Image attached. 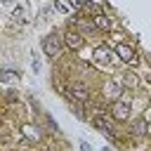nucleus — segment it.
I'll return each mask as SVG.
<instances>
[{
    "instance_id": "f257e3e1",
    "label": "nucleus",
    "mask_w": 151,
    "mask_h": 151,
    "mask_svg": "<svg viewBox=\"0 0 151 151\" xmlns=\"http://www.w3.org/2000/svg\"><path fill=\"white\" fill-rule=\"evenodd\" d=\"M42 50H45L50 57H59V52H61V40L52 33V35H47V38L42 40Z\"/></svg>"
},
{
    "instance_id": "f03ea898",
    "label": "nucleus",
    "mask_w": 151,
    "mask_h": 151,
    "mask_svg": "<svg viewBox=\"0 0 151 151\" xmlns=\"http://www.w3.org/2000/svg\"><path fill=\"white\" fill-rule=\"evenodd\" d=\"M92 125H94V127H99L104 134L113 137V123H111L106 116H94V118H92Z\"/></svg>"
},
{
    "instance_id": "7ed1b4c3",
    "label": "nucleus",
    "mask_w": 151,
    "mask_h": 151,
    "mask_svg": "<svg viewBox=\"0 0 151 151\" xmlns=\"http://www.w3.org/2000/svg\"><path fill=\"white\" fill-rule=\"evenodd\" d=\"M64 40H66V45H68L71 50H80V47H83V35H80L78 31H66Z\"/></svg>"
},
{
    "instance_id": "20e7f679",
    "label": "nucleus",
    "mask_w": 151,
    "mask_h": 151,
    "mask_svg": "<svg viewBox=\"0 0 151 151\" xmlns=\"http://www.w3.org/2000/svg\"><path fill=\"white\" fill-rule=\"evenodd\" d=\"M116 54H118L123 61H132V64L137 61V57H134V50H132L130 45H123V42H120V45H116Z\"/></svg>"
},
{
    "instance_id": "39448f33",
    "label": "nucleus",
    "mask_w": 151,
    "mask_h": 151,
    "mask_svg": "<svg viewBox=\"0 0 151 151\" xmlns=\"http://www.w3.org/2000/svg\"><path fill=\"white\" fill-rule=\"evenodd\" d=\"M71 97H76L78 101H87V99H90V92H87V87H85V85L76 83V85L71 87Z\"/></svg>"
},
{
    "instance_id": "423d86ee",
    "label": "nucleus",
    "mask_w": 151,
    "mask_h": 151,
    "mask_svg": "<svg viewBox=\"0 0 151 151\" xmlns=\"http://www.w3.org/2000/svg\"><path fill=\"white\" fill-rule=\"evenodd\" d=\"M113 116H116L118 120H125V118L130 116V104H125V101H116V104H113Z\"/></svg>"
},
{
    "instance_id": "0eeeda50",
    "label": "nucleus",
    "mask_w": 151,
    "mask_h": 151,
    "mask_svg": "<svg viewBox=\"0 0 151 151\" xmlns=\"http://www.w3.org/2000/svg\"><path fill=\"white\" fill-rule=\"evenodd\" d=\"M94 59L97 61H111V50L106 47V45H99V47H94Z\"/></svg>"
},
{
    "instance_id": "6e6552de",
    "label": "nucleus",
    "mask_w": 151,
    "mask_h": 151,
    "mask_svg": "<svg viewBox=\"0 0 151 151\" xmlns=\"http://www.w3.org/2000/svg\"><path fill=\"white\" fill-rule=\"evenodd\" d=\"M92 21H94V26H97V28H101V31H111V26H113V24H111V19H109V17H104V14H97Z\"/></svg>"
},
{
    "instance_id": "1a4fd4ad",
    "label": "nucleus",
    "mask_w": 151,
    "mask_h": 151,
    "mask_svg": "<svg viewBox=\"0 0 151 151\" xmlns=\"http://www.w3.org/2000/svg\"><path fill=\"white\" fill-rule=\"evenodd\" d=\"M132 127H134V132H137V134H146V120H137Z\"/></svg>"
},
{
    "instance_id": "9d476101",
    "label": "nucleus",
    "mask_w": 151,
    "mask_h": 151,
    "mask_svg": "<svg viewBox=\"0 0 151 151\" xmlns=\"http://www.w3.org/2000/svg\"><path fill=\"white\" fill-rule=\"evenodd\" d=\"M73 7H80V5H87V0H71Z\"/></svg>"
},
{
    "instance_id": "9b49d317",
    "label": "nucleus",
    "mask_w": 151,
    "mask_h": 151,
    "mask_svg": "<svg viewBox=\"0 0 151 151\" xmlns=\"http://www.w3.org/2000/svg\"><path fill=\"white\" fill-rule=\"evenodd\" d=\"M80 149H83V151H90V144H87V142H80Z\"/></svg>"
},
{
    "instance_id": "f8f14e48",
    "label": "nucleus",
    "mask_w": 151,
    "mask_h": 151,
    "mask_svg": "<svg viewBox=\"0 0 151 151\" xmlns=\"http://www.w3.org/2000/svg\"><path fill=\"white\" fill-rule=\"evenodd\" d=\"M104 151H109V149H104Z\"/></svg>"
}]
</instances>
